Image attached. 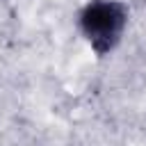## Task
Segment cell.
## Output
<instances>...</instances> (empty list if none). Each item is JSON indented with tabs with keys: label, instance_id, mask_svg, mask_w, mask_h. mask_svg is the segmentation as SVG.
<instances>
[{
	"label": "cell",
	"instance_id": "obj_1",
	"mask_svg": "<svg viewBox=\"0 0 146 146\" xmlns=\"http://www.w3.org/2000/svg\"><path fill=\"white\" fill-rule=\"evenodd\" d=\"M128 7L121 0H87L78 11V27L98 57L110 55L128 27Z\"/></svg>",
	"mask_w": 146,
	"mask_h": 146
}]
</instances>
